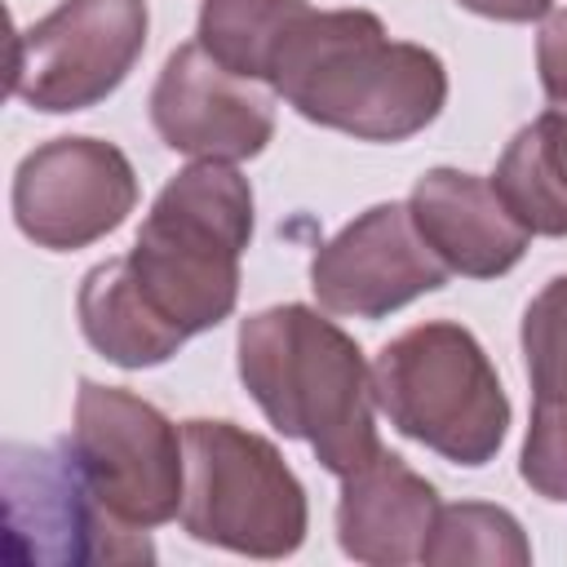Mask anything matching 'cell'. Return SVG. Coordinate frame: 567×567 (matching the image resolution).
<instances>
[{"instance_id": "18", "label": "cell", "mask_w": 567, "mask_h": 567, "mask_svg": "<svg viewBox=\"0 0 567 567\" xmlns=\"http://www.w3.org/2000/svg\"><path fill=\"white\" fill-rule=\"evenodd\" d=\"M523 483L545 501H567V403L536 399L518 456Z\"/></svg>"}, {"instance_id": "9", "label": "cell", "mask_w": 567, "mask_h": 567, "mask_svg": "<svg viewBox=\"0 0 567 567\" xmlns=\"http://www.w3.org/2000/svg\"><path fill=\"white\" fill-rule=\"evenodd\" d=\"M137 208V173L128 155L102 137H53L13 173V221L49 252H75Z\"/></svg>"}, {"instance_id": "7", "label": "cell", "mask_w": 567, "mask_h": 567, "mask_svg": "<svg viewBox=\"0 0 567 567\" xmlns=\"http://www.w3.org/2000/svg\"><path fill=\"white\" fill-rule=\"evenodd\" d=\"M146 0H62L13 31L9 93L44 115L106 102L146 49Z\"/></svg>"}, {"instance_id": "15", "label": "cell", "mask_w": 567, "mask_h": 567, "mask_svg": "<svg viewBox=\"0 0 567 567\" xmlns=\"http://www.w3.org/2000/svg\"><path fill=\"white\" fill-rule=\"evenodd\" d=\"M306 13V0H204L195 40L230 75L270 84L275 62Z\"/></svg>"}, {"instance_id": "1", "label": "cell", "mask_w": 567, "mask_h": 567, "mask_svg": "<svg viewBox=\"0 0 567 567\" xmlns=\"http://www.w3.org/2000/svg\"><path fill=\"white\" fill-rule=\"evenodd\" d=\"M252 239V186L235 164L195 159L164 182L124 257L97 261L75 297L84 341L115 368H159L230 319Z\"/></svg>"}, {"instance_id": "3", "label": "cell", "mask_w": 567, "mask_h": 567, "mask_svg": "<svg viewBox=\"0 0 567 567\" xmlns=\"http://www.w3.org/2000/svg\"><path fill=\"white\" fill-rule=\"evenodd\" d=\"M239 381L261 416L310 443L315 461L346 478L381 452L372 368L359 341L328 315L284 301L239 323Z\"/></svg>"}, {"instance_id": "16", "label": "cell", "mask_w": 567, "mask_h": 567, "mask_svg": "<svg viewBox=\"0 0 567 567\" xmlns=\"http://www.w3.org/2000/svg\"><path fill=\"white\" fill-rule=\"evenodd\" d=\"M421 563L447 567V563H496V567H527L532 545L523 536V523L483 501L439 505V518L430 527V540L421 549Z\"/></svg>"}, {"instance_id": "10", "label": "cell", "mask_w": 567, "mask_h": 567, "mask_svg": "<svg viewBox=\"0 0 567 567\" xmlns=\"http://www.w3.org/2000/svg\"><path fill=\"white\" fill-rule=\"evenodd\" d=\"M447 266L412 226L408 204H372L350 226H341L310 257V288L328 315L385 319L408 301L439 292Z\"/></svg>"}, {"instance_id": "17", "label": "cell", "mask_w": 567, "mask_h": 567, "mask_svg": "<svg viewBox=\"0 0 567 567\" xmlns=\"http://www.w3.org/2000/svg\"><path fill=\"white\" fill-rule=\"evenodd\" d=\"M523 359L532 399L567 403V275L549 279L523 310Z\"/></svg>"}, {"instance_id": "4", "label": "cell", "mask_w": 567, "mask_h": 567, "mask_svg": "<svg viewBox=\"0 0 567 567\" xmlns=\"http://www.w3.org/2000/svg\"><path fill=\"white\" fill-rule=\"evenodd\" d=\"M372 394L390 425L452 465H487L509 434V399L478 337L430 319L381 346Z\"/></svg>"}, {"instance_id": "14", "label": "cell", "mask_w": 567, "mask_h": 567, "mask_svg": "<svg viewBox=\"0 0 567 567\" xmlns=\"http://www.w3.org/2000/svg\"><path fill=\"white\" fill-rule=\"evenodd\" d=\"M492 186L532 235H567V102H554L509 137Z\"/></svg>"}, {"instance_id": "5", "label": "cell", "mask_w": 567, "mask_h": 567, "mask_svg": "<svg viewBox=\"0 0 567 567\" xmlns=\"http://www.w3.org/2000/svg\"><path fill=\"white\" fill-rule=\"evenodd\" d=\"M186 492L182 527L244 558H288L301 549L310 505L279 447L235 421H182Z\"/></svg>"}, {"instance_id": "19", "label": "cell", "mask_w": 567, "mask_h": 567, "mask_svg": "<svg viewBox=\"0 0 567 567\" xmlns=\"http://www.w3.org/2000/svg\"><path fill=\"white\" fill-rule=\"evenodd\" d=\"M536 71L549 102H567V9H549L536 35Z\"/></svg>"}, {"instance_id": "6", "label": "cell", "mask_w": 567, "mask_h": 567, "mask_svg": "<svg viewBox=\"0 0 567 567\" xmlns=\"http://www.w3.org/2000/svg\"><path fill=\"white\" fill-rule=\"evenodd\" d=\"M62 443L71 447L84 483L120 527L151 532L182 514V430L133 390L80 381L75 425Z\"/></svg>"}, {"instance_id": "11", "label": "cell", "mask_w": 567, "mask_h": 567, "mask_svg": "<svg viewBox=\"0 0 567 567\" xmlns=\"http://www.w3.org/2000/svg\"><path fill=\"white\" fill-rule=\"evenodd\" d=\"M151 124L177 155L239 164L275 137V102L257 80L230 75L199 40L168 53L151 89Z\"/></svg>"}, {"instance_id": "20", "label": "cell", "mask_w": 567, "mask_h": 567, "mask_svg": "<svg viewBox=\"0 0 567 567\" xmlns=\"http://www.w3.org/2000/svg\"><path fill=\"white\" fill-rule=\"evenodd\" d=\"M456 4L492 22H536L554 9V0H456Z\"/></svg>"}, {"instance_id": "2", "label": "cell", "mask_w": 567, "mask_h": 567, "mask_svg": "<svg viewBox=\"0 0 567 567\" xmlns=\"http://www.w3.org/2000/svg\"><path fill=\"white\" fill-rule=\"evenodd\" d=\"M270 89L319 128L408 142L439 120L447 71L425 44L390 40L368 9H310L275 62Z\"/></svg>"}, {"instance_id": "12", "label": "cell", "mask_w": 567, "mask_h": 567, "mask_svg": "<svg viewBox=\"0 0 567 567\" xmlns=\"http://www.w3.org/2000/svg\"><path fill=\"white\" fill-rule=\"evenodd\" d=\"M412 226L434 248V257L465 279H501L509 275L532 230L509 213L492 177L461 168H430L416 177L408 195Z\"/></svg>"}, {"instance_id": "13", "label": "cell", "mask_w": 567, "mask_h": 567, "mask_svg": "<svg viewBox=\"0 0 567 567\" xmlns=\"http://www.w3.org/2000/svg\"><path fill=\"white\" fill-rule=\"evenodd\" d=\"M439 518V492L403 456L377 452L368 465L341 478L337 540L346 558L368 567L421 563L430 527Z\"/></svg>"}, {"instance_id": "8", "label": "cell", "mask_w": 567, "mask_h": 567, "mask_svg": "<svg viewBox=\"0 0 567 567\" xmlns=\"http://www.w3.org/2000/svg\"><path fill=\"white\" fill-rule=\"evenodd\" d=\"M4 536L22 563H155L146 532L120 527L84 483L66 443H4Z\"/></svg>"}]
</instances>
